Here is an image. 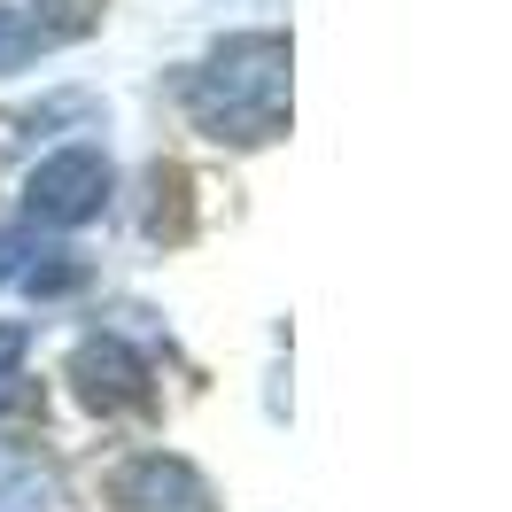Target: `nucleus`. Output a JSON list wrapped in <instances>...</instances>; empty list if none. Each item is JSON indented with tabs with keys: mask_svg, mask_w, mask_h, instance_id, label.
I'll list each match as a JSON object with an SVG mask.
<instances>
[{
	"mask_svg": "<svg viewBox=\"0 0 512 512\" xmlns=\"http://www.w3.org/2000/svg\"><path fill=\"white\" fill-rule=\"evenodd\" d=\"M16 256H24V241H16V233H0V280H8V272H24Z\"/></svg>",
	"mask_w": 512,
	"mask_h": 512,
	"instance_id": "9",
	"label": "nucleus"
},
{
	"mask_svg": "<svg viewBox=\"0 0 512 512\" xmlns=\"http://www.w3.org/2000/svg\"><path fill=\"white\" fill-rule=\"evenodd\" d=\"M24 350H32V334H24V326H0V388L16 381V365H24Z\"/></svg>",
	"mask_w": 512,
	"mask_h": 512,
	"instance_id": "8",
	"label": "nucleus"
},
{
	"mask_svg": "<svg viewBox=\"0 0 512 512\" xmlns=\"http://www.w3.org/2000/svg\"><path fill=\"white\" fill-rule=\"evenodd\" d=\"M109 497L125 512H218V497H210V481L194 474L187 458H171V450H148V458H132V466H117V481H109Z\"/></svg>",
	"mask_w": 512,
	"mask_h": 512,
	"instance_id": "5",
	"label": "nucleus"
},
{
	"mask_svg": "<svg viewBox=\"0 0 512 512\" xmlns=\"http://www.w3.org/2000/svg\"><path fill=\"white\" fill-rule=\"evenodd\" d=\"M101 202H109V156L101 148H55L24 179V210L39 225H86L101 218Z\"/></svg>",
	"mask_w": 512,
	"mask_h": 512,
	"instance_id": "2",
	"label": "nucleus"
},
{
	"mask_svg": "<svg viewBox=\"0 0 512 512\" xmlns=\"http://www.w3.org/2000/svg\"><path fill=\"white\" fill-rule=\"evenodd\" d=\"M78 280H86V264H78L70 249H47L39 264H24V288H32V295H70Z\"/></svg>",
	"mask_w": 512,
	"mask_h": 512,
	"instance_id": "7",
	"label": "nucleus"
},
{
	"mask_svg": "<svg viewBox=\"0 0 512 512\" xmlns=\"http://www.w3.org/2000/svg\"><path fill=\"white\" fill-rule=\"evenodd\" d=\"M156 241H187V171H156V210H148Z\"/></svg>",
	"mask_w": 512,
	"mask_h": 512,
	"instance_id": "6",
	"label": "nucleus"
},
{
	"mask_svg": "<svg viewBox=\"0 0 512 512\" xmlns=\"http://www.w3.org/2000/svg\"><path fill=\"white\" fill-rule=\"evenodd\" d=\"M187 117L210 140L233 148H264L288 132V39L280 32H241L210 47L187 70Z\"/></svg>",
	"mask_w": 512,
	"mask_h": 512,
	"instance_id": "1",
	"label": "nucleus"
},
{
	"mask_svg": "<svg viewBox=\"0 0 512 512\" xmlns=\"http://www.w3.org/2000/svg\"><path fill=\"white\" fill-rule=\"evenodd\" d=\"M70 381H78V396L94 404V412H148V396H156V373H148V357L125 350L117 334H94V342H78V357H70Z\"/></svg>",
	"mask_w": 512,
	"mask_h": 512,
	"instance_id": "4",
	"label": "nucleus"
},
{
	"mask_svg": "<svg viewBox=\"0 0 512 512\" xmlns=\"http://www.w3.org/2000/svg\"><path fill=\"white\" fill-rule=\"evenodd\" d=\"M109 0H24V8H0V70H24L32 55L78 47L101 24Z\"/></svg>",
	"mask_w": 512,
	"mask_h": 512,
	"instance_id": "3",
	"label": "nucleus"
}]
</instances>
